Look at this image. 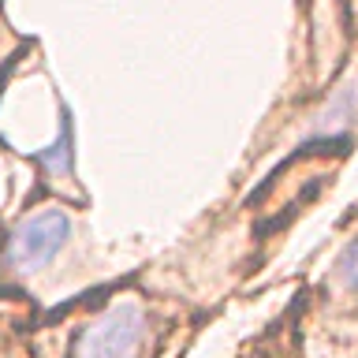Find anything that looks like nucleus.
Returning a JSON list of instances; mask_svg holds the SVG:
<instances>
[{
    "mask_svg": "<svg viewBox=\"0 0 358 358\" xmlns=\"http://www.w3.org/2000/svg\"><path fill=\"white\" fill-rule=\"evenodd\" d=\"M145 329L150 324L138 302H116L94 324H86L71 358H134L145 340Z\"/></svg>",
    "mask_w": 358,
    "mask_h": 358,
    "instance_id": "nucleus-1",
    "label": "nucleus"
},
{
    "mask_svg": "<svg viewBox=\"0 0 358 358\" xmlns=\"http://www.w3.org/2000/svg\"><path fill=\"white\" fill-rule=\"evenodd\" d=\"M71 235V220L64 209H41L34 217L19 220V228L8 239V265L15 273H34L45 262H52L56 250L67 243Z\"/></svg>",
    "mask_w": 358,
    "mask_h": 358,
    "instance_id": "nucleus-2",
    "label": "nucleus"
},
{
    "mask_svg": "<svg viewBox=\"0 0 358 358\" xmlns=\"http://www.w3.org/2000/svg\"><path fill=\"white\" fill-rule=\"evenodd\" d=\"M41 164H45V172L49 176H71V123L64 120V127H60V138H56L49 150H41Z\"/></svg>",
    "mask_w": 358,
    "mask_h": 358,
    "instance_id": "nucleus-3",
    "label": "nucleus"
},
{
    "mask_svg": "<svg viewBox=\"0 0 358 358\" xmlns=\"http://www.w3.org/2000/svg\"><path fill=\"white\" fill-rule=\"evenodd\" d=\"M340 268H343V276L351 280V284H358V239L343 250V257H340Z\"/></svg>",
    "mask_w": 358,
    "mask_h": 358,
    "instance_id": "nucleus-4",
    "label": "nucleus"
}]
</instances>
